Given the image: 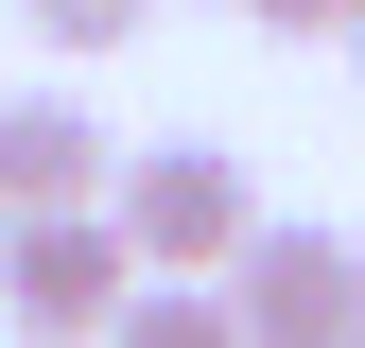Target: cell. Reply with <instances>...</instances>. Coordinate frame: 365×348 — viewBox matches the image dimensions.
Instances as JSON below:
<instances>
[{
	"label": "cell",
	"mask_w": 365,
	"mask_h": 348,
	"mask_svg": "<svg viewBox=\"0 0 365 348\" xmlns=\"http://www.w3.org/2000/svg\"><path fill=\"white\" fill-rule=\"evenodd\" d=\"M105 209H122V244H140V279H226V261L279 227V209H261V174L226 157V140H140Z\"/></svg>",
	"instance_id": "6da1fadb"
},
{
	"label": "cell",
	"mask_w": 365,
	"mask_h": 348,
	"mask_svg": "<svg viewBox=\"0 0 365 348\" xmlns=\"http://www.w3.org/2000/svg\"><path fill=\"white\" fill-rule=\"evenodd\" d=\"M0 314H18V348H105L122 314H140V244H122V209L18 227V244H0Z\"/></svg>",
	"instance_id": "7a4b0ae2"
},
{
	"label": "cell",
	"mask_w": 365,
	"mask_h": 348,
	"mask_svg": "<svg viewBox=\"0 0 365 348\" xmlns=\"http://www.w3.org/2000/svg\"><path fill=\"white\" fill-rule=\"evenodd\" d=\"M226 314H244V348H365V244L296 209L226 261Z\"/></svg>",
	"instance_id": "3957f363"
},
{
	"label": "cell",
	"mask_w": 365,
	"mask_h": 348,
	"mask_svg": "<svg viewBox=\"0 0 365 348\" xmlns=\"http://www.w3.org/2000/svg\"><path fill=\"white\" fill-rule=\"evenodd\" d=\"M122 140L87 87H0V227H53V209H105Z\"/></svg>",
	"instance_id": "277c9868"
},
{
	"label": "cell",
	"mask_w": 365,
	"mask_h": 348,
	"mask_svg": "<svg viewBox=\"0 0 365 348\" xmlns=\"http://www.w3.org/2000/svg\"><path fill=\"white\" fill-rule=\"evenodd\" d=\"M105 348H244V314H226L209 279H140V314H122Z\"/></svg>",
	"instance_id": "5b68a950"
},
{
	"label": "cell",
	"mask_w": 365,
	"mask_h": 348,
	"mask_svg": "<svg viewBox=\"0 0 365 348\" xmlns=\"http://www.w3.org/2000/svg\"><path fill=\"white\" fill-rule=\"evenodd\" d=\"M53 53H122V35H157V0H18Z\"/></svg>",
	"instance_id": "8992f818"
},
{
	"label": "cell",
	"mask_w": 365,
	"mask_h": 348,
	"mask_svg": "<svg viewBox=\"0 0 365 348\" xmlns=\"http://www.w3.org/2000/svg\"><path fill=\"white\" fill-rule=\"evenodd\" d=\"M244 18L279 35V53H296V35H365V0H244Z\"/></svg>",
	"instance_id": "52a82bcc"
},
{
	"label": "cell",
	"mask_w": 365,
	"mask_h": 348,
	"mask_svg": "<svg viewBox=\"0 0 365 348\" xmlns=\"http://www.w3.org/2000/svg\"><path fill=\"white\" fill-rule=\"evenodd\" d=\"M348 70H365V35H348Z\"/></svg>",
	"instance_id": "ba28073f"
},
{
	"label": "cell",
	"mask_w": 365,
	"mask_h": 348,
	"mask_svg": "<svg viewBox=\"0 0 365 348\" xmlns=\"http://www.w3.org/2000/svg\"><path fill=\"white\" fill-rule=\"evenodd\" d=\"M0 244H18V227H0Z\"/></svg>",
	"instance_id": "9c48e42d"
}]
</instances>
